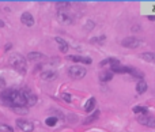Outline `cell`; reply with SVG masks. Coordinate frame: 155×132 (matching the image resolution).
Returning a JSON list of instances; mask_svg holds the SVG:
<instances>
[{"instance_id": "obj_1", "label": "cell", "mask_w": 155, "mask_h": 132, "mask_svg": "<svg viewBox=\"0 0 155 132\" xmlns=\"http://www.w3.org/2000/svg\"><path fill=\"white\" fill-rule=\"evenodd\" d=\"M0 102L4 106H8L11 109L17 106H26V101L22 90H15V89L4 90L3 93L0 94Z\"/></svg>"}, {"instance_id": "obj_2", "label": "cell", "mask_w": 155, "mask_h": 132, "mask_svg": "<svg viewBox=\"0 0 155 132\" xmlns=\"http://www.w3.org/2000/svg\"><path fill=\"white\" fill-rule=\"evenodd\" d=\"M8 63L12 68H15L17 71H19L21 74H25L26 70H27V64H26L25 57L19 53H14L11 55L10 59H8Z\"/></svg>"}, {"instance_id": "obj_3", "label": "cell", "mask_w": 155, "mask_h": 132, "mask_svg": "<svg viewBox=\"0 0 155 132\" xmlns=\"http://www.w3.org/2000/svg\"><path fill=\"white\" fill-rule=\"evenodd\" d=\"M86 74H87V70L82 65H72L68 70V75L72 79H82L86 76Z\"/></svg>"}, {"instance_id": "obj_4", "label": "cell", "mask_w": 155, "mask_h": 132, "mask_svg": "<svg viewBox=\"0 0 155 132\" xmlns=\"http://www.w3.org/2000/svg\"><path fill=\"white\" fill-rule=\"evenodd\" d=\"M121 45L125 48H139L140 45H143L139 38H135V37H128V38H124L121 41Z\"/></svg>"}, {"instance_id": "obj_5", "label": "cell", "mask_w": 155, "mask_h": 132, "mask_svg": "<svg viewBox=\"0 0 155 132\" xmlns=\"http://www.w3.org/2000/svg\"><path fill=\"white\" fill-rule=\"evenodd\" d=\"M138 121L141 125H146V127H150V128H155V117L147 116V114H141L140 117H138Z\"/></svg>"}, {"instance_id": "obj_6", "label": "cell", "mask_w": 155, "mask_h": 132, "mask_svg": "<svg viewBox=\"0 0 155 132\" xmlns=\"http://www.w3.org/2000/svg\"><path fill=\"white\" fill-rule=\"evenodd\" d=\"M22 93H23V97H25V101H26V106H33L35 105L37 102V97L27 89H23L22 90Z\"/></svg>"}, {"instance_id": "obj_7", "label": "cell", "mask_w": 155, "mask_h": 132, "mask_svg": "<svg viewBox=\"0 0 155 132\" xmlns=\"http://www.w3.org/2000/svg\"><path fill=\"white\" fill-rule=\"evenodd\" d=\"M17 125L23 132H33V129H34V125H33L30 121L25 120V118H18V120H17Z\"/></svg>"}, {"instance_id": "obj_8", "label": "cell", "mask_w": 155, "mask_h": 132, "mask_svg": "<svg viewBox=\"0 0 155 132\" xmlns=\"http://www.w3.org/2000/svg\"><path fill=\"white\" fill-rule=\"evenodd\" d=\"M57 19H59V22L63 23V25H72V23H74V18H72L70 14L64 12V11H60V12H59Z\"/></svg>"}, {"instance_id": "obj_9", "label": "cell", "mask_w": 155, "mask_h": 132, "mask_svg": "<svg viewBox=\"0 0 155 132\" xmlns=\"http://www.w3.org/2000/svg\"><path fill=\"white\" fill-rule=\"evenodd\" d=\"M21 22L27 27H32L34 25V18H33V15L30 12H23L21 15Z\"/></svg>"}, {"instance_id": "obj_10", "label": "cell", "mask_w": 155, "mask_h": 132, "mask_svg": "<svg viewBox=\"0 0 155 132\" xmlns=\"http://www.w3.org/2000/svg\"><path fill=\"white\" fill-rule=\"evenodd\" d=\"M67 59L71 61H75V63H82V64H90L91 63V59L85 56H68Z\"/></svg>"}, {"instance_id": "obj_11", "label": "cell", "mask_w": 155, "mask_h": 132, "mask_svg": "<svg viewBox=\"0 0 155 132\" xmlns=\"http://www.w3.org/2000/svg\"><path fill=\"white\" fill-rule=\"evenodd\" d=\"M110 71L116 72V74H129L131 68L129 67H124V65H121V64H116V65H112Z\"/></svg>"}, {"instance_id": "obj_12", "label": "cell", "mask_w": 155, "mask_h": 132, "mask_svg": "<svg viewBox=\"0 0 155 132\" xmlns=\"http://www.w3.org/2000/svg\"><path fill=\"white\" fill-rule=\"evenodd\" d=\"M41 78H42L44 80H53V79L57 78V74H56V71L48 70V71H44L42 74H41Z\"/></svg>"}, {"instance_id": "obj_13", "label": "cell", "mask_w": 155, "mask_h": 132, "mask_svg": "<svg viewBox=\"0 0 155 132\" xmlns=\"http://www.w3.org/2000/svg\"><path fill=\"white\" fill-rule=\"evenodd\" d=\"M113 78V72L112 71H102L99 74V80L101 82H109Z\"/></svg>"}, {"instance_id": "obj_14", "label": "cell", "mask_w": 155, "mask_h": 132, "mask_svg": "<svg viewBox=\"0 0 155 132\" xmlns=\"http://www.w3.org/2000/svg\"><path fill=\"white\" fill-rule=\"evenodd\" d=\"M56 42L59 44V47H60V50L63 52V53H67V50H68V44L64 41L63 38H60V37H56Z\"/></svg>"}, {"instance_id": "obj_15", "label": "cell", "mask_w": 155, "mask_h": 132, "mask_svg": "<svg viewBox=\"0 0 155 132\" xmlns=\"http://www.w3.org/2000/svg\"><path fill=\"white\" fill-rule=\"evenodd\" d=\"M140 57L146 61H150V63H154L155 61V53L151 52H144V53H140Z\"/></svg>"}, {"instance_id": "obj_16", "label": "cell", "mask_w": 155, "mask_h": 132, "mask_svg": "<svg viewBox=\"0 0 155 132\" xmlns=\"http://www.w3.org/2000/svg\"><path fill=\"white\" fill-rule=\"evenodd\" d=\"M27 59L29 60H33V61H37V60L44 59V55L39 53V52H30V53L27 55Z\"/></svg>"}, {"instance_id": "obj_17", "label": "cell", "mask_w": 155, "mask_h": 132, "mask_svg": "<svg viewBox=\"0 0 155 132\" xmlns=\"http://www.w3.org/2000/svg\"><path fill=\"white\" fill-rule=\"evenodd\" d=\"M136 90H138L139 94L146 93V91H147V82H144V80L138 82V85H136Z\"/></svg>"}, {"instance_id": "obj_18", "label": "cell", "mask_w": 155, "mask_h": 132, "mask_svg": "<svg viewBox=\"0 0 155 132\" xmlns=\"http://www.w3.org/2000/svg\"><path fill=\"white\" fill-rule=\"evenodd\" d=\"M94 106H95V98L93 97V98H90V100L87 101V104H86V106H85V110L87 112V113H91Z\"/></svg>"}, {"instance_id": "obj_19", "label": "cell", "mask_w": 155, "mask_h": 132, "mask_svg": "<svg viewBox=\"0 0 155 132\" xmlns=\"http://www.w3.org/2000/svg\"><path fill=\"white\" fill-rule=\"evenodd\" d=\"M132 112L136 114H147L148 113V109L144 106H135L133 109H132Z\"/></svg>"}, {"instance_id": "obj_20", "label": "cell", "mask_w": 155, "mask_h": 132, "mask_svg": "<svg viewBox=\"0 0 155 132\" xmlns=\"http://www.w3.org/2000/svg\"><path fill=\"white\" fill-rule=\"evenodd\" d=\"M12 110L18 114H27L29 109L26 106H17V108H12Z\"/></svg>"}, {"instance_id": "obj_21", "label": "cell", "mask_w": 155, "mask_h": 132, "mask_svg": "<svg viewBox=\"0 0 155 132\" xmlns=\"http://www.w3.org/2000/svg\"><path fill=\"white\" fill-rule=\"evenodd\" d=\"M129 74L132 76H135V78H136V76H138V78H143V76H144V74H143V72H140L139 71V70H136V68H131V71H129Z\"/></svg>"}, {"instance_id": "obj_22", "label": "cell", "mask_w": 155, "mask_h": 132, "mask_svg": "<svg viewBox=\"0 0 155 132\" xmlns=\"http://www.w3.org/2000/svg\"><path fill=\"white\" fill-rule=\"evenodd\" d=\"M56 6H57V8H59V10H64V8L70 7L71 3H70V1H57Z\"/></svg>"}, {"instance_id": "obj_23", "label": "cell", "mask_w": 155, "mask_h": 132, "mask_svg": "<svg viewBox=\"0 0 155 132\" xmlns=\"http://www.w3.org/2000/svg\"><path fill=\"white\" fill-rule=\"evenodd\" d=\"M45 123H46V125L53 127V125H56V123H57V117H48L45 120Z\"/></svg>"}, {"instance_id": "obj_24", "label": "cell", "mask_w": 155, "mask_h": 132, "mask_svg": "<svg viewBox=\"0 0 155 132\" xmlns=\"http://www.w3.org/2000/svg\"><path fill=\"white\" fill-rule=\"evenodd\" d=\"M98 116H99V112H98V110H95L94 113H93V116H90V117H88L87 120H86V121H85V124H88V123L94 121L95 118H98Z\"/></svg>"}, {"instance_id": "obj_25", "label": "cell", "mask_w": 155, "mask_h": 132, "mask_svg": "<svg viewBox=\"0 0 155 132\" xmlns=\"http://www.w3.org/2000/svg\"><path fill=\"white\" fill-rule=\"evenodd\" d=\"M0 132H14V131H12V128H11V127H8V125L0 124Z\"/></svg>"}, {"instance_id": "obj_26", "label": "cell", "mask_w": 155, "mask_h": 132, "mask_svg": "<svg viewBox=\"0 0 155 132\" xmlns=\"http://www.w3.org/2000/svg\"><path fill=\"white\" fill-rule=\"evenodd\" d=\"M61 98H63L64 101H67V102H71V101H72V95L68 93H63L61 94Z\"/></svg>"}, {"instance_id": "obj_27", "label": "cell", "mask_w": 155, "mask_h": 132, "mask_svg": "<svg viewBox=\"0 0 155 132\" xmlns=\"http://www.w3.org/2000/svg\"><path fill=\"white\" fill-rule=\"evenodd\" d=\"M102 41H105V37H97V38L91 39V42H102Z\"/></svg>"}, {"instance_id": "obj_28", "label": "cell", "mask_w": 155, "mask_h": 132, "mask_svg": "<svg viewBox=\"0 0 155 132\" xmlns=\"http://www.w3.org/2000/svg\"><path fill=\"white\" fill-rule=\"evenodd\" d=\"M6 87V80L3 78H0V89H4Z\"/></svg>"}, {"instance_id": "obj_29", "label": "cell", "mask_w": 155, "mask_h": 132, "mask_svg": "<svg viewBox=\"0 0 155 132\" xmlns=\"http://www.w3.org/2000/svg\"><path fill=\"white\" fill-rule=\"evenodd\" d=\"M148 19L150 21H155V15H148Z\"/></svg>"}, {"instance_id": "obj_30", "label": "cell", "mask_w": 155, "mask_h": 132, "mask_svg": "<svg viewBox=\"0 0 155 132\" xmlns=\"http://www.w3.org/2000/svg\"><path fill=\"white\" fill-rule=\"evenodd\" d=\"M10 48H11V44H7L6 45V50H10Z\"/></svg>"}, {"instance_id": "obj_31", "label": "cell", "mask_w": 155, "mask_h": 132, "mask_svg": "<svg viewBox=\"0 0 155 132\" xmlns=\"http://www.w3.org/2000/svg\"><path fill=\"white\" fill-rule=\"evenodd\" d=\"M3 26H4V22H3V21H0V27H3Z\"/></svg>"}]
</instances>
